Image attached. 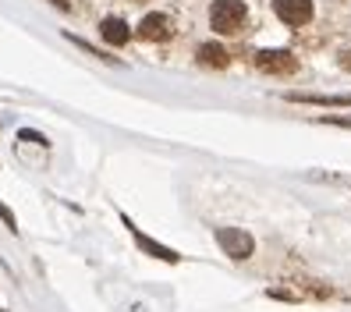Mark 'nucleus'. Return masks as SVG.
I'll return each instance as SVG.
<instances>
[{
  "mask_svg": "<svg viewBox=\"0 0 351 312\" xmlns=\"http://www.w3.org/2000/svg\"><path fill=\"white\" fill-rule=\"evenodd\" d=\"M195 57H199V64H206V68H227V50L220 43H202Z\"/></svg>",
  "mask_w": 351,
  "mask_h": 312,
  "instance_id": "obj_8",
  "label": "nucleus"
},
{
  "mask_svg": "<svg viewBox=\"0 0 351 312\" xmlns=\"http://www.w3.org/2000/svg\"><path fill=\"white\" fill-rule=\"evenodd\" d=\"M171 32H174V25H171V18L167 14H146L142 18V25H138V36L142 39H149V43H163V39H171Z\"/></svg>",
  "mask_w": 351,
  "mask_h": 312,
  "instance_id": "obj_5",
  "label": "nucleus"
},
{
  "mask_svg": "<svg viewBox=\"0 0 351 312\" xmlns=\"http://www.w3.org/2000/svg\"><path fill=\"white\" fill-rule=\"evenodd\" d=\"M287 99H298V103H316V107H351V96H302V93H291Z\"/></svg>",
  "mask_w": 351,
  "mask_h": 312,
  "instance_id": "obj_9",
  "label": "nucleus"
},
{
  "mask_svg": "<svg viewBox=\"0 0 351 312\" xmlns=\"http://www.w3.org/2000/svg\"><path fill=\"white\" fill-rule=\"evenodd\" d=\"M274 11L287 25H308L313 22V0H274Z\"/></svg>",
  "mask_w": 351,
  "mask_h": 312,
  "instance_id": "obj_3",
  "label": "nucleus"
},
{
  "mask_svg": "<svg viewBox=\"0 0 351 312\" xmlns=\"http://www.w3.org/2000/svg\"><path fill=\"white\" fill-rule=\"evenodd\" d=\"M0 217H4V220H8V227L14 231V217H11V210H8V206H0Z\"/></svg>",
  "mask_w": 351,
  "mask_h": 312,
  "instance_id": "obj_11",
  "label": "nucleus"
},
{
  "mask_svg": "<svg viewBox=\"0 0 351 312\" xmlns=\"http://www.w3.org/2000/svg\"><path fill=\"white\" fill-rule=\"evenodd\" d=\"M128 224V220H125ZM132 227V224H128ZM132 235H135V241H138V248H146L149 256H156V259H163V263H178L181 256L174 252V248H167V245H160V241H153V238H146V235H138L135 227H132Z\"/></svg>",
  "mask_w": 351,
  "mask_h": 312,
  "instance_id": "obj_6",
  "label": "nucleus"
},
{
  "mask_svg": "<svg viewBox=\"0 0 351 312\" xmlns=\"http://www.w3.org/2000/svg\"><path fill=\"white\" fill-rule=\"evenodd\" d=\"M256 68L266 75H291L298 68V60L287 50H263V53H256Z\"/></svg>",
  "mask_w": 351,
  "mask_h": 312,
  "instance_id": "obj_4",
  "label": "nucleus"
},
{
  "mask_svg": "<svg viewBox=\"0 0 351 312\" xmlns=\"http://www.w3.org/2000/svg\"><path fill=\"white\" fill-rule=\"evenodd\" d=\"M99 32H103V39H107L110 47H125L128 43V25L121 22V18H103V25H99Z\"/></svg>",
  "mask_w": 351,
  "mask_h": 312,
  "instance_id": "obj_7",
  "label": "nucleus"
},
{
  "mask_svg": "<svg viewBox=\"0 0 351 312\" xmlns=\"http://www.w3.org/2000/svg\"><path fill=\"white\" fill-rule=\"evenodd\" d=\"M0 312H4V309H0Z\"/></svg>",
  "mask_w": 351,
  "mask_h": 312,
  "instance_id": "obj_12",
  "label": "nucleus"
},
{
  "mask_svg": "<svg viewBox=\"0 0 351 312\" xmlns=\"http://www.w3.org/2000/svg\"><path fill=\"white\" fill-rule=\"evenodd\" d=\"M245 22H249V8H245L241 0H213V8H210V25H213V32L234 36V32L245 29Z\"/></svg>",
  "mask_w": 351,
  "mask_h": 312,
  "instance_id": "obj_1",
  "label": "nucleus"
},
{
  "mask_svg": "<svg viewBox=\"0 0 351 312\" xmlns=\"http://www.w3.org/2000/svg\"><path fill=\"white\" fill-rule=\"evenodd\" d=\"M217 245L231 259H249L252 248H256V241L245 235V231H238V227H220V231H217Z\"/></svg>",
  "mask_w": 351,
  "mask_h": 312,
  "instance_id": "obj_2",
  "label": "nucleus"
},
{
  "mask_svg": "<svg viewBox=\"0 0 351 312\" xmlns=\"http://www.w3.org/2000/svg\"><path fill=\"white\" fill-rule=\"evenodd\" d=\"M323 124H337V128H351V117H323Z\"/></svg>",
  "mask_w": 351,
  "mask_h": 312,
  "instance_id": "obj_10",
  "label": "nucleus"
}]
</instances>
